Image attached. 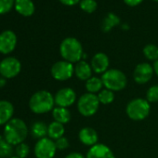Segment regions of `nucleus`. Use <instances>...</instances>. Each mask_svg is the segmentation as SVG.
I'll list each match as a JSON object with an SVG mask.
<instances>
[{"mask_svg": "<svg viewBox=\"0 0 158 158\" xmlns=\"http://www.w3.org/2000/svg\"><path fill=\"white\" fill-rule=\"evenodd\" d=\"M28 135V128L23 120L12 118L9 121L4 128V138L11 145L23 143Z\"/></svg>", "mask_w": 158, "mask_h": 158, "instance_id": "f257e3e1", "label": "nucleus"}, {"mask_svg": "<svg viewBox=\"0 0 158 158\" xmlns=\"http://www.w3.org/2000/svg\"><path fill=\"white\" fill-rule=\"evenodd\" d=\"M60 53L64 60L73 64L80 61L84 54L82 44L74 37H66L61 41Z\"/></svg>", "mask_w": 158, "mask_h": 158, "instance_id": "f03ea898", "label": "nucleus"}, {"mask_svg": "<svg viewBox=\"0 0 158 158\" xmlns=\"http://www.w3.org/2000/svg\"><path fill=\"white\" fill-rule=\"evenodd\" d=\"M54 97L48 90H39L35 92L29 101V107L31 111L37 114L48 113L54 109Z\"/></svg>", "mask_w": 158, "mask_h": 158, "instance_id": "7ed1b4c3", "label": "nucleus"}, {"mask_svg": "<svg viewBox=\"0 0 158 158\" xmlns=\"http://www.w3.org/2000/svg\"><path fill=\"white\" fill-rule=\"evenodd\" d=\"M101 78L105 89L114 92L123 90L127 85V78L126 74L122 71L115 68L107 70Z\"/></svg>", "mask_w": 158, "mask_h": 158, "instance_id": "20e7f679", "label": "nucleus"}, {"mask_svg": "<svg viewBox=\"0 0 158 158\" xmlns=\"http://www.w3.org/2000/svg\"><path fill=\"white\" fill-rule=\"evenodd\" d=\"M150 102L146 99L142 98H136L131 100L126 107V113L127 116L134 121L144 120L150 114Z\"/></svg>", "mask_w": 158, "mask_h": 158, "instance_id": "39448f33", "label": "nucleus"}, {"mask_svg": "<svg viewBox=\"0 0 158 158\" xmlns=\"http://www.w3.org/2000/svg\"><path fill=\"white\" fill-rule=\"evenodd\" d=\"M100 102L98 96L92 93H85L77 100V110L81 115L90 117L98 112L100 108Z\"/></svg>", "mask_w": 158, "mask_h": 158, "instance_id": "423d86ee", "label": "nucleus"}, {"mask_svg": "<svg viewBox=\"0 0 158 158\" xmlns=\"http://www.w3.org/2000/svg\"><path fill=\"white\" fill-rule=\"evenodd\" d=\"M50 73L55 80L66 81L74 74V66L73 63L64 60H59L52 65Z\"/></svg>", "mask_w": 158, "mask_h": 158, "instance_id": "0eeeda50", "label": "nucleus"}, {"mask_svg": "<svg viewBox=\"0 0 158 158\" xmlns=\"http://www.w3.org/2000/svg\"><path fill=\"white\" fill-rule=\"evenodd\" d=\"M22 70L20 60L14 57H8L0 61V74L3 78H13Z\"/></svg>", "mask_w": 158, "mask_h": 158, "instance_id": "6e6552de", "label": "nucleus"}, {"mask_svg": "<svg viewBox=\"0 0 158 158\" xmlns=\"http://www.w3.org/2000/svg\"><path fill=\"white\" fill-rule=\"evenodd\" d=\"M56 152L55 141L47 137L39 139L35 146V155L36 158H53Z\"/></svg>", "mask_w": 158, "mask_h": 158, "instance_id": "1a4fd4ad", "label": "nucleus"}, {"mask_svg": "<svg viewBox=\"0 0 158 158\" xmlns=\"http://www.w3.org/2000/svg\"><path fill=\"white\" fill-rule=\"evenodd\" d=\"M154 73L153 66H152L148 62H141L139 63L133 72V78L134 81L139 85H144L148 83L152 78Z\"/></svg>", "mask_w": 158, "mask_h": 158, "instance_id": "9d476101", "label": "nucleus"}, {"mask_svg": "<svg viewBox=\"0 0 158 158\" xmlns=\"http://www.w3.org/2000/svg\"><path fill=\"white\" fill-rule=\"evenodd\" d=\"M55 104L58 107L68 108L76 101V93L71 88H63L57 91L54 96Z\"/></svg>", "mask_w": 158, "mask_h": 158, "instance_id": "9b49d317", "label": "nucleus"}, {"mask_svg": "<svg viewBox=\"0 0 158 158\" xmlns=\"http://www.w3.org/2000/svg\"><path fill=\"white\" fill-rule=\"evenodd\" d=\"M17 44L16 35L10 31L7 30L0 34V53L9 54L14 50Z\"/></svg>", "mask_w": 158, "mask_h": 158, "instance_id": "f8f14e48", "label": "nucleus"}, {"mask_svg": "<svg viewBox=\"0 0 158 158\" xmlns=\"http://www.w3.org/2000/svg\"><path fill=\"white\" fill-rule=\"evenodd\" d=\"M90 65L94 73L103 74L107 70H109L110 60L105 53L98 52L92 57L90 60Z\"/></svg>", "mask_w": 158, "mask_h": 158, "instance_id": "ddd939ff", "label": "nucleus"}, {"mask_svg": "<svg viewBox=\"0 0 158 158\" xmlns=\"http://www.w3.org/2000/svg\"><path fill=\"white\" fill-rule=\"evenodd\" d=\"M86 158H115L113 151L105 144L97 143L88 151Z\"/></svg>", "mask_w": 158, "mask_h": 158, "instance_id": "4468645a", "label": "nucleus"}, {"mask_svg": "<svg viewBox=\"0 0 158 158\" xmlns=\"http://www.w3.org/2000/svg\"><path fill=\"white\" fill-rule=\"evenodd\" d=\"M78 139L82 144H84L86 146L92 147L98 143L99 135H98V132L94 128L86 127H83L82 129H80V131H79Z\"/></svg>", "mask_w": 158, "mask_h": 158, "instance_id": "2eb2a0df", "label": "nucleus"}, {"mask_svg": "<svg viewBox=\"0 0 158 158\" xmlns=\"http://www.w3.org/2000/svg\"><path fill=\"white\" fill-rule=\"evenodd\" d=\"M74 74L81 81H88L92 77V68L91 65L86 60H80L75 63L74 66Z\"/></svg>", "mask_w": 158, "mask_h": 158, "instance_id": "dca6fc26", "label": "nucleus"}, {"mask_svg": "<svg viewBox=\"0 0 158 158\" xmlns=\"http://www.w3.org/2000/svg\"><path fill=\"white\" fill-rule=\"evenodd\" d=\"M14 108L8 101H0V126L7 124L12 119Z\"/></svg>", "mask_w": 158, "mask_h": 158, "instance_id": "f3484780", "label": "nucleus"}, {"mask_svg": "<svg viewBox=\"0 0 158 158\" xmlns=\"http://www.w3.org/2000/svg\"><path fill=\"white\" fill-rule=\"evenodd\" d=\"M16 10L23 16H31L35 12V5L32 0H15Z\"/></svg>", "mask_w": 158, "mask_h": 158, "instance_id": "a211bd4d", "label": "nucleus"}, {"mask_svg": "<svg viewBox=\"0 0 158 158\" xmlns=\"http://www.w3.org/2000/svg\"><path fill=\"white\" fill-rule=\"evenodd\" d=\"M119 23H120V18L116 14L110 12V13L106 14V16L102 19L101 27L104 33H108L114 27L117 26Z\"/></svg>", "mask_w": 158, "mask_h": 158, "instance_id": "6ab92c4d", "label": "nucleus"}, {"mask_svg": "<svg viewBox=\"0 0 158 158\" xmlns=\"http://www.w3.org/2000/svg\"><path fill=\"white\" fill-rule=\"evenodd\" d=\"M52 116L54 121L59 122L62 125L67 124L71 120V113L68 110V108H63V107H55L52 110Z\"/></svg>", "mask_w": 158, "mask_h": 158, "instance_id": "aec40b11", "label": "nucleus"}, {"mask_svg": "<svg viewBox=\"0 0 158 158\" xmlns=\"http://www.w3.org/2000/svg\"><path fill=\"white\" fill-rule=\"evenodd\" d=\"M65 132L64 126L59 122L53 121L48 126V136L51 139H58L61 137H63Z\"/></svg>", "mask_w": 158, "mask_h": 158, "instance_id": "412c9836", "label": "nucleus"}, {"mask_svg": "<svg viewBox=\"0 0 158 158\" xmlns=\"http://www.w3.org/2000/svg\"><path fill=\"white\" fill-rule=\"evenodd\" d=\"M85 87H86V89L89 93L97 94L102 89V88L104 86H103L102 78H100L98 76H92L89 79L88 81H86Z\"/></svg>", "mask_w": 158, "mask_h": 158, "instance_id": "4be33fe9", "label": "nucleus"}, {"mask_svg": "<svg viewBox=\"0 0 158 158\" xmlns=\"http://www.w3.org/2000/svg\"><path fill=\"white\" fill-rule=\"evenodd\" d=\"M31 132L34 138L41 139L48 135V126L43 122H35L31 127Z\"/></svg>", "mask_w": 158, "mask_h": 158, "instance_id": "5701e85b", "label": "nucleus"}, {"mask_svg": "<svg viewBox=\"0 0 158 158\" xmlns=\"http://www.w3.org/2000/svg\"><path fill=\"white\" fill-rule=\"evenodd\" d=\"M12 153V145L7 142L4 136H0V158H10Z\"/></svg>", "mask_w": 158, "mask_h": 158, "instance_id": "b1692460", "label": "nucleus"}, {"mask_svg": "<svg viewBox=\"0 0 158 158\" xmlns=\"http://www.w3.org/2000/svg\"><path fill=\"white\" fill-rule=\"evenodd\" d=\"M142 52L148 60L155 61L158 60V47L154 44H147L143 48Z\"/></svg>", "mask_w": 158, "mask_h": 158, "instance_id": "393cba45", "label": "nucleus"}, {"mask_svg": "<svg viewBox=\"0 0 158 158\" xmlns=\"http://www.w3.org/2000/svg\"><path fill=\"white\" fill-rule=\"evenodd\" d=\"M98 99L100 103L107 105L110 104L114 102V91L107 89H102L99 93H98Z\"/></svg>", "mask_w": 158, "mask_h": 158, "instance_id": "a878e982", "label": "nucleus"}, {"mask_svg": "<svg viewBox=\"0 0 158 158\" xmlns=\"http://www.w3.org/2000/svg\"><path fill=\"white\" fill-rule=\"evenodd\" d=\"M80 9L87 12V13H93L97 8H98V3L96 0H81L80 3H79Z\"/></svg>", "mask_w": 158, "mask_h": 158, "instance_id": "bb28decb", "label": "nucleus"}, {"mask_svg": "<svg viewBox=\"0 0 158 158\" xmlns=\"http://www.w3.org/2000/svg\"><path fill=\"white\" fill-rule=\"evenodd\" d=\"M146 100L150 103L158 102V85H153L148 89L146 92Z\"/></svg>", "mask_w": 158, "mask_h": 158, "instance_id": "cd10ccee", "label": "nucleus"}, {"mask_svg": "<svg viewBox=\"0 0 158 158\" xmlns=\"http://www.w3.org/2000/svg\"><path fill=\"white\" fill-rule=\"evenodd\" d=\"M30 152V148L26 143H21L19 145H17L16 149H15V152H16V156L19 158H25L27 157V155L29 154Z\"/></svg>", "mask_w": 158, "mask_h": 158, "instance_id": "c85d7f7f", "label": "nucleus"}, {"mask_svg": "<svg viewBox=\"0 0 158 158\" xmlns=\"http://www.w3.org/2000/svg\"><path fill=\"white\" fill-rule=\"evenodd\" d=\"M13 3L14 0H0V14L9 12L12 8Z\"/></svg>", "mask_w": 158, "mask_h": 158, "instance_id": "c756f323", "label": "nucleus"}, {"mask_svg": "<svg viewBox=\"0 0 158 158\" xmlns=\"http://www.w3.org/2000/svg\"><path fill=\"white\" fill-rule=\"evenodd\" d=\"M55 145H56L57 150L63 151V150H65V149H67L69 147V140L65 137H61V138L56 139Z\"/></svg>", "mask_w": 158, "mask_h": 158, "instance_id": "7c9ffc66", "label": "nucleus"}, {"mask_svg": "<svg viewBox=\"0 0 158 158\" xmlns=\"http://www.w3.org/2000/svg\"><path fill=\"white\" fill-rule=\"evenodd\" d=\"M59 1L64 5V6H68V7H73L76 4H79L80 3L81 0H59Z\"/></svg>", "mask_w": 158, "mask_h": 158, "instance_id": "2f4dec72", "label": "nucleus"}, {"mask_svg": "<svg viewBox=\"0 0 158 158\" xmlns=\"http://www.w3.org/2000/svg\"><path fill=\"white\" fill-rule=\"evenodd\" d=\"M143 0H124V3L128 7H137L142 3Z\"/></svg>", "mask_w": 158, "mask_h": 158, "instance_id": "473e14b6", "label": "nucleus"}, {"mask_svg": "<svg viewBox=\"0 0 158 158\" xmlns=\"http://www.w3.org/2000/svg\"><path fill=\"white\" fill-rule=\"evenodd\" d=\"M65 158H86V156H84L82 153L80 152H70L68 153Z\"/></svg>", "mask_w": 158, "mask_h": 158, "instance_id": "72a5a7b5", "label": "nucleus"}, {"mask_svg": "<svg viewBox=\"0 0 158 158\" xmlns=\"http://www.w3.org/2000/svg\"><path fill=\"white\" fill-rule=\"evenodd\" d=\"M153 70H154V73H156V75L158 76V60L153 62Z\"/></svg>", "mask_w": 158, "mask_h": 158, "instance_id": "f704fd0d", "label": "nucleus"}, {"mask_svg": "<svg viewBox=\"0 0 158 158\" xmlns=\"http://www.w3.org/2000/svg\"><path fill=\"white\" fill-rule=\"evenodd\" d=\"M6 85V80L5 78H0V88L1 87H4Z\"/></svg>", "mask_w": 158, "mask_h": 158, "instance_id": "c9c22d12", "label": "nucleus"}, {"mask_svg": "<svg viewBox=\"0 0 158 158\" xmlns=\"http://www.w3.org/2000/svg\"><path fill=\"white\" fill-rule=\"evenodd\" d=\"M10 158H19V157H17V156H12V157H10Z\"/></svg>", "mask_w": 158, "mask_h": 158, "instance_id": "e433bc0d", "label": "nucleus"}, {"mask_svg": "<svg viewBox=\"0 0 158 158\" xmlns=\"http://www.w3.org/2000/svg\"><path fill=\"white\" fill-rule=\"evenodd\" d=\"M153 1H155V2H158V0H153Z\"/></svg>", "mask_w": 158, "mask_h": 158, "instance_id": "4c0bfd02", "label": "nucleus"}]
</instances>
